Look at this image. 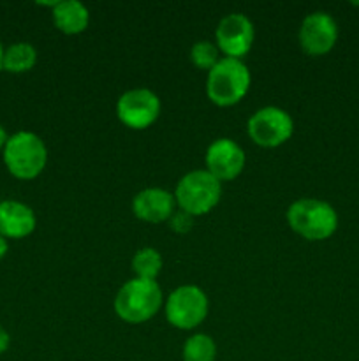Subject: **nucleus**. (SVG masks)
Here are the masks:
<instances>
[{"label":"nucleus","mask_w":359,"mask_h":361,"mask_svg":"<svg viewBox=\"0 0 359 361\" xmlns=\"http://www.w3.org/2000/svg\"><path fill=\"white\" fill-rule=\"evenodd\" d=\"M132 270L137 279H146V281H155L162 270V256L158 250L151 247L137 250L132 257Z\"/></svg>","instance_id":"nucleus-16"},{"label":"nucleus","mask_w":359,"mask_h":361,"mask_svg":"<svg viewBox=\"0 0 359 361\" xmlns=\"http://www.w3.org/2000/svg\"><path fill=\"white\" fill-rule=\"evenodd\" d=\"M35 214L28 204L7 200L0 203V235L4 238H25L34 233Z\"/></svg>","instance_id":"nucleus-13"},{"label":"nucleus","mask_w":359,"mask_h":361,"mask_svg":"<svg viewBox=\"0 0 359 361\" xmlns=\"http://www.w3.org/2000/svg\"><path fill=\"white\" fill-rule=\"evenodd\" d=\"M222 196V185L206 169L190 171L176 185L175 200L192 217L213 210Z\"/></svg>","instance_id":"nucleus-5"},{"label":"nucleus","mask_w":359,"mask_h":361,"mask_svg":"<svg viewBox=\"0 0 359 361\" xmlns=\"http://www.w3.org/2000/svg\"><path fill=\"white\" fill-rule=\"evenodd\" d=\"M7 249H9V245H7V238H4V236L0 235V259L6 256Z\"/></svg>","instance_id":"nucleus-21"},{"label":"nucleus","mask_w":359,"mask_h":361,"mask_svg":"<svg viewBox=\"0 0 359 361\" xmlns=\"http://www.w3.org/2000/svg\"><path fill=\"white\" fill-rule=\"evenodd\" d=\"M53 20H55L56 28L67 35H74L83 32L88 27L90 14L88 9L81 2L76 0H67V2H58L53 9Z\"/></svg>","instance_id":"nucleus-14"},{"label":"nucleus","mask_w":359,"mask_h":361,"mask_svg":"<svg viewBox=\"0 0 359 361\" xmlns=\"http://www.w3.org/2000/svg\"><path fill=\"white\" fill-rule=\"evenodd\" d=\"M175 196L169 194L168 190L151 187V189H144L134 196L132 212L141 221L158 224V222L171 219V215L175 214Z\"/></svg>","instance_id":"nucleus-12"},{"label":"nucleus","mask_w":359,"mask_h":361,"mask_svg":"<svg viewBox=\"0 0 359 361\" xmlns=\"http://www.w3.org/2000/svg\"><path fill=\"white\" fill-rule=\"evenodd\" d=\"M48 161L46 145L37 134L20 130L7 140L4 147V162L13 176L32 180L39 176Z\"/></svg>","instance_id":"nucleus-3"},{"label":"nucleus","mask_w":359,"mask_h":361,"mask_svg":"<svg viewBox=\"0 0 359 361\" xmlns=\"http://www.w3.org/2000/svg\"><path fill=\"white\" fill-rule=\"evenodd\" d=\"M338 39V27L333 16L324 11L308 14L299 28V44L308 55L319 56L331 51Z\"/></svg>","instance_id":"nucleus-9"},{"label":"nucleus","mask_w":359,"mask_h":361,"mask_svg":"<svg viewBox=\"0 0 359 361\" xmlns=\"http://www.w3.org/2000/svg\"><path fill=\"white\" fill-rule=\"evenodd\" d=\"M169 224H171V229L176 233H187L192 228V215H189L187 212H175L169 219Z\"/></svg>","instance_id":"nucleus-19"},{"label":"nucleus","mask_w":359,"mask_h":361,"mask_svg":"<svg viewBox=\"0 0 359 361\" xmlns=\"http://www.w3.org/2000/svg\"><path fill=\"white\" fill-rule=\"evenodd\" d=\"M162 307V291L155 281L132 279L120 288L115 298V310L120 319L139 324L151 319Z\"/></svg>","instance_id":"nucleus-2"},{"label":"nucleus","mask_w":359,"mask_h":361,"mask_svg":"<svg viewBox=\"0 0 359 361\" xmlns=\"http://www.w3.org/2000/svg\"><path fill=\"white\" fill-rule=\"evenodd\" d=\"M217 345L213 338L204 334H196L187 338L183 345V361H215Z\"/></svg>","instance_id":"nucleus-17"},{"label":"nucleus","mask_w":359,"mask_h":361,"mask_svg":"<svg viewBox=\"0 0 359 361\" xmlns=\"http://www.w3.org/2000/svg\"><path fill=\"white\" fill-rule=\"evenodd\" d=\"M160 113V99L148 88H134L125 92L116 102V115L123 126L130 129H146Z\"/></svg>","instance_id":"nucleus-8"},{"label":"nucleus","mask_w":359,"mask_h":361,"mask_svg":"<svg viewBox=\"0 0 359 361\" xmlns=\"http://www.w3.org/2000/svg\"><path fill=\"white\" fill-rule=\"evenodd\" d=\"M292 133L294 122L291 115L275 106L259 109L248 120V134L259 147H280L292 136Z\"/></svg>","instance_id":"nucleus-7"},{"label":"nucleus","mask_w":359,"mask_h":361,"mask_svg":"<svg viewBox=\"0 0 359 361\" xmlns=\"http://www.w3.org/2000/svg\"><path fill=\"white\" fill-rule=\"evenodd\" d=\"M208 296L197 286H182L169 295L165 317L180 330H192L208 316Z\"/></svg>","instance_id":"nucleus-6"},{"label":"nucleus","mask_w":359,"mask_h":361,"mask_svg":"<svg viewBox=\"0 0 359 361\" xmlns=\"http://www.w3.org/2000/svg\"><path fill=\"white\" fill-rule=\"evenodd\" d=\"M206 171L218 182L234 180L245 168V154L241 148L229 137L215 140L206 150Z\"/></svg>","instance_id":"nucleus-11"},{"label":"nucleus","mask_w":359,"mask_h":361,"mask_svg":"<svg viewBox=\"0 0 359 361\" xmlns=\"http://www.w3.org/2000/svg\"><path fill=\"white\" fill-rule=\"evenodd\" d=\"M190 60L199 69L211 71L218 63V49L210 41H199L190 49Z\"/></svg>","instance_id":"nucleus-18"},{"label":"nucleus","mask_w":359,"mask_h":361,"mask_svg":"<svg viewBox=\"0 0 359 361\" xmlns=\"http://www.w3.org/2000/svg\"><path fill=\"white\" fill-rule=\"evenodd\" d=\"M4 51H6V49L2 48V42H0V71L4 69Z\"/></svg>","instance_id":"nucleus-23"},{"label":"nucleus","mask_w":359,"mask_h":361,"mask_svg":"<svg viewBox=\"0 0 359 361\" xmlns=\"http://www.w3.org/2000/svg\"><path fill=\"white\" fill-rule=\"evenodd\" d=\"M7 140H9V137H7V133H6V129H4V127H2V123H0V148H4V147H6Z\"/></svg>","instance_id":"nucleus-22"},{"label":"nucleus","mask_w":359,"mask_h":361,"mask_svg":"<svg viewBox=\"0 0 359 361\" xmlns=\"http://www.w3.org/2000/svg\"><path fill=\"white\" fill-rule=\"evenodd\" d=\"M250 71L241 60L222 59L208 73L206 92L208 97L217 106H232L241 101L250 88Z\"/></svg>","instance_id":"nucleus-4"},{"label":"nucleus","mask_w":359,"mask_h":361,"mask_svg":"<svg viewBox=\"0 0 359 361\" xmlns=\"http://www.w3.org/2000/svg\"><path fill=\"white\" fill-rule=\"evenodd\" d=\"M11 345V335L7 334V330H4L2 326H0V355H4V353L9 349Z\"/></svg>","instance_id":"nucleus-20"},{"label":"nucleus","mask_w":359,"mask_h":361,"mask_svg":"<svg viewBox=\"0 0 359 361\" xmlns=\"http://www.w3.org/2000/svg\"><path fill=\"white\" fill-rule=\"evenodd\" d=\"M218 48L227 55V59H241L250 51L253 42V25L245 14L232 13L222 18L217 32Z\"/></svg>","instance_id":"nucleus-10"},{"label":"nucleus","mask_w":359,"mask_h":361,"mask_svg":"<svg viewBox=\"0 0 359 361\" xmlns=\"http://www.w3.org/2000/svg\"><path fill=\"white\" fill-rule=\"evenodd\" d=\"M37 62V51L28 42H16L4 51V69L9 73H27Z\"/></svg>","instance_id":"nucleus-15"},{"label":"nucleus","mask_w":359,"mask_h":361,"mask_svg":"<svg viewBox=\"0 0 359 361\" xmlns=\"http://www.w3.org/2000/svg\"><path fill=\"white\" fill-rule=\"evenodd\" d=\"M287 222L292 231L312 242L326 240L336 231L338 215L329 203L320 200H298L289 207Z\"/></svg>","instance_id":"nucleus-1"}]
</instances>
